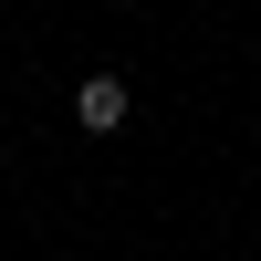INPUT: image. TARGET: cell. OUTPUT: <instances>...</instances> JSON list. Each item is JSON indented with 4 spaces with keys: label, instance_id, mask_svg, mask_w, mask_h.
<instances>
[{
    "label": "cell",
    "instance_id": "cell-1",
    "mask_svg": "<svg viewBox=\"0 0 261 261\" xmlns=\"http://www.w3.org/2000/svg\"><path fill=\"white\" fill-rule=\"evenodd\" d=\"M125 115H136V94H125V73H84V84H73V125H84V136H115Z\"/></svg>",
    "mask_w": 261,
    "mask_h": 261
},
{
    "label": "cell",
    "instance_id": "cell-2",
    "mask_svg": "<svg viewBox=\"0 0 261 261\" xmlns=\"http://www.w3.org/2000/svg\"><path fill=\"white\" fill-rule=\"evenodd\" d=\"M0 157H11V146H0Z\"/></svg>",
    "mask_w": 261,
    "mask_h": 261
}]
</instances>
